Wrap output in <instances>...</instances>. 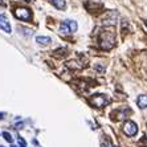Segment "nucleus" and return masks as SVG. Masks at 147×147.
Instances as JSON below:
<instances>
[{
    "label": "nucleus",
    "instance_id": "6ab92c4d",
    "mask_svg": "<svg viewBox=\"0 0 147 147\" xmlns=\"http://www.w3.org/2000/svg\"><path fill=\"white\" fill-rule=\"evenodd\" d=\"M12 147H16V146H13V144H12Z\"/></svg>",
    "mask_w": 147,
    "mask_h": 147
},
{
    "label": "nucleus",
    "instance_id": "aec40b11",
    "mask_svg": "<svg viewBox=\"0 0 147 147\" xmlns=\"http://www.w3.org/2000/svg\"><path fill=\"white\" fill-rule=\"evenodd\" d=\"M102 147H106V146H103V144H102Z\"/></svg>",
    "mask_w": 147,
    "mask_h": 147
},
{
    "label": "nucleus",
    "instance_id": "dca6fc26",
    "mask_svg": "<svg viewBox=\"0 0 147 147\" xmlns=\"http://www.w3.org/2000/svg\"><path fill=\"white\" fill-rule=\"evenodd\" d=\"M4 5H5V3H4L3 0H0V7H4Z\"/></svg>",
    "mask_w": 147,
    "mask_h": 147
},
{
    "label": "nucleus",
    "instance_id": "f3484780",
    "mask_svg": "<svg viewBox=\"0 0 147 147\" xmlns=\"http://www.w3.org/2000/svg\"><path fill=\"white\" fill-rule=\"evenodd\" d=\"M3 117H4V114H1V113H0V119H1V118H3Z\"/></svg>",
    "mask_w": 147,
    "mask_h": 147
},
{
    "label": "nucleus",
    "instance_id": "a211bd4d",
    "mask_svg": "<svg viewBox=\"0 0 147 147\" xmlns=\"http://www.w3.org/2000/svg\"><path fill=\"white\" fill-rule=\"evenodd\" d=\"M144 25H146V27H147V20H146V21H144Z\"/></svg>",
    "mask_w": 147,
    "mask_h": 147
},
{
    "label": "nucleus",
    "instance_id": "9b49d317",
    "mask_svg": "<svg viewBox=\"0 0 147 147\" xmlns=\"http://www.w3.org/2000/svg\"><path fill=\"white\" fill-rule=\"evenodd\" d=\"M51 41V37H47V36H37L36 37V42L40 45H48Z\"/></svg>",
    "mask_w": 147,
    "mask_h": 147
},
{
    "label": "nucleus",
    "instance_id": "9d476101",
    "mask_svg": "<svg viewBox=\"0 0 147 147\" xmlns=\"http://www.w3.org/2000/svg\"><path fill=\"white\" fill-rule=\"evenodd\" d=\"M49 1H51L57 9H64V8L66 7L65 0H49Z\"/></svg>",
    "mask_w": 147,
    "mask_h": 147
},
{
    "label": "nucleus",
    "instance_id": "f257e3e1",
    "mask_svg": "<svg viewBox=\"0 0 147 147\" xmlns=\"http://www.w3.org/2000/svg\"><path fill=\"white\" fill-rule=\"evenodd\" d=\"M115 45V34L114 32L103 31L99 34V47L105 51H110Z\"/></svg>",
    "mask_w": 147,
    "mask_h": 147
},
{
    "label": "nucleus",
    "instance_id": "ddd939ff",
    "mask_svg": "<svg viewBox=\"0 0 147 147\" xmlns=\"http://www.w3.org/2000/svg\"><path fill=\"white\" fill-rule=\"evenodd\" d=\"M17 29H19V31H24L23 33H24L25 36H32V34H33V31H32V29H28V28H24V27H17Z\"/></svg>",
    "mask_w": 147,
    "mask_h": 147
},
{
    "label": "nucleus",
    "instance_id": "f03ea898",
    "mask_svg": "<svg viewBox=\"0 0 147 147\" xmlns=\"http://www.w3.org/2000/svg\"><path fill=\"white\" fill-rule=\"evenodd\" d=\"M90 103H92L93 106L101 109V107H105L106 105H109L110 99H109V97L105 96V94H94V96L90 98Z\"/></svg>",
    "mask_w": 147,
    "mask_h": 147
},
{
    "label": "nucleus",
    "instance_id": "2eb2a0df",
    "mask_svg": "<svg viewBox=\"0 0 147 147\" xmlns=\"http://www.w3.org/2000/svg\"><path fill=\"white\" fill-rule=\"evenodd\" d=\"M19 144H20V147H27V143H25V140L23 139V138L19 137Z\"/></svg>",
    "mask_w": 147,
    "mask_h": 147
},
{
    "label": "nucleus",
    "instance_id": "1a4fd4ad",
    "mask_svg": "<svg viewBox=\"0 0 147 147\" xmlns=\"http://www.w3.org/2000/svg\"><path fill=\"white\" fill-rule=\"evenodd\" d=\"M60 32H61L62 34H69V33H72V31H70V27H69L68 24V21H62L61 25H60Z\"/></svg>",
    "mask_w": 147,
    "mask_h": 147
},
{
    "label": "nucleus",
    "instance_id": "6e6552de",
    "mask_svg": "<svg viewBox=\"0 0 147 147\" xmlns=\"http://www.w3.org/2000/svg\"><path fill=\"white\" fill-rule=\"evenodd\" d=\"M130 114V110L127 109V110H119V111H115V118L117 121H122V119H125L127 115Z\"/></svg>",
    "mask_w": 147,
    "mask_h": 147
},
{
    "label": "nucleus",
    "instance_id": "20e7f679",
    "mask_svg": "<svg viewBox=\"0 0 147 147\" xmlns=\"http://www.w3.org/2000/svg\"><path fill=\"white\" fill-rule=\"evenodd\" d=\"M123 133L126 134L127 137H134L138 133V126L137 123L133 121H126L123 125Z\"/></svg>",
    "mask_w": 147,
    "mask_h": 147
},
{
    "label": "nucleus",
    "instance_id": "f8f14e48",
    "mask_svg": "<svg viewBox=\"0 0 147 147\" xmlns=\"http://www.w3.org/2000/svg\"><path fill=\"white\" fill-rule=\"evenodd\" d=\"M66 21H68L69 27H70V31H72V33H73V32L77 31V28H78V25H77V23H76L74 20H66Z\"/></svg>",
    "mask_w": 147,
    "mask_h": 147
},
{
    "label": "nucleus",
    "instance_id": "39448f33",
    "mask_svg": "<svg viewBox=\"0 0 147 147\" xmlns=\"http://www.w3.org/2000/svg\"><path fill=\"white\" fill-rule=\"evenodd\" d=\"M85 7L89 12H98L103 8V3H101L99 0H89L85 3Z\"/></svg>",
    "mask_w": 147,
    "mask_h": 147
},
{
    "label": "nucleus",
    "instance_id": "7ed1b4c3",
    "mask_svg": "<svg viewBox=\"0 0 147 147\" xmlns=\"http://www.w3.org/2000/svg\"><path fill=\"white\" fill-rule=\"evenodd\" d=\"M15 17L19 19V20H24V21H29L32 19V12L28 8L25 7H20V8H16L13 12Z\"/></svg>",
    "mask_w": 147,
    "mask_h": 147
},
{
    "label": "nucleus",
    "instance_id": "423d86ee",
    "mask_svg": "<svg viewBox=\"0 0 147 147\" xmlns=\"http://www.w3.org/2000/svg\"><path fill=\"white\" fill-rule=\"evenodd\" d=\"M0 29H3L5 33H11V25L3 15H0Z\"/></svg>",
    "mask_w": 147,
    "mask_h": 147
},
{
    "label": "nucleus",
    "instance_id": "0eeeda50",
    "mask_svg": "<svg viewBox=\"0 0 147 147\" xmlns=\"http://www.w3.org/2000/svg\"><path fill=\"white\" fill-rule=\"evenodd\" d=\"M137 105L139 106V109H146L147 107V96L142 94L137 98Z\"/></svg>",
    "mask_w": 147,
    "mask_h": 147
},
{
    "label": "nucleus",
    "instance_id": "4468645a",
    "mask_svg": "<svg viewBox=\"0 0 147 147\" xmlns=\"http://www.w3.org/2000/svg\"><path fill=\"white\" fill-rule=\"evenodd\" d=\"M3 138H4L5 140H7V142L12 143V137H11V134H9V133H7V131H4V133H3Z\"/></svg>",
    "mask_w": 147,
    "mask_h": 147
}]
</instances>
